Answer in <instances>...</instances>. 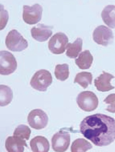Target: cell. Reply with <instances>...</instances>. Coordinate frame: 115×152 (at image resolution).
<instances>
[{"mask_svg": "<svg viewBox=\"0 0 115 152\" xmlns=\"http://www.w3.org/2000/svg\"><path fill=\"white\" fill-rule=\"evenodd\" d=\"M80 131L96 146H108L115 140V120L102 114L89 115L80 123Z\"/></svg>", "mask_w": 115, "mask_h": 152, "instance_id": "obj_1", "label": "cell"}, {"mask_svg": "<svg viewBox=\"0 0 115 152\" xmlns=\"http://www.w3.org/2000/svg\"><path fill=\"white\" fill-rule=\"evenodd\" d=\"M52 81L53 78L51 74L45 69H41L34 75L30 84L34 89L44 92L51 85Z\"/></svg>", "mask_w": 115, "mask_h": 152, "instance_id": "obj_2", "label": "cell"}, {"mask_svg": "<svg viewBox=\"0 0 115 152\" xmlns=\"http://www.w3.org/2000/svg\"><path fill=\"white\" fill-rule=\"evenodd\" d=\"M6 45L9 50L13 52H21L27 49L28 43L16 29L9 32L6 38Z\"/></svg>", "mask_w": 115, "mask_h": 152, "instance_id": "obj_3", "label": "cell"}, {"mask_svg": "<svg viewBox=\"0 0 115 152\" xmlns=\"http://www.w3.org/2000/svg\"><path fill=\"white\" fill-rule=\"evenodd\" d=\"M78 107L85 112H91L95 110L98 105V99L94 93L87 91L80 93L77 98Z\"/></svg>", "mask_w": 115, "mask_h": 152, "instance_id": "obj_4", "label": "cell"}, {"mask_svg": "<svg viewBox=\"0 0 115 152\" xmlns=\"http://www.w3.org/2000/svg\"><path fill=\"white\" fill-rule=\"evenodd\" d=\"M0 74L8 75L16 70L17 63L15 57L11 53L6 51L0 52Z\"/></svg>", "mask_w": 115, "mask_h": 152, "instance_id": "obj_5", "label": "cell"}, {"mask_svg": "<svg viewBox=\"0 0 115 152\" xmlns=\"http://www.w3.org/2000/svg\"><path fill=\"white\" fill-rule=\"evenodd\" d=\"M69 42L66 35L62 32L55 34L48 42L49 49L52 53L61 54L65 51Z\"/></svg>", "mask_w": 115, "mask_h": 152, "instance_id": "obj_6", "label": "cell"}, {"mask_svg": "<svg viewBox=\"0 0 115 152\" xmlns=\"http://www.w3.org/2000/svg\"><path fill=\"white\" fill-rule=\"evenodd\" d=\"M48 120L46 113L40 109L32 110L27 117L28 122L30 126L36 130L44 128L47 125Z\"/></svg>", "mask_w": 115, "mask_h": 152, "instance_id": "obj_7", "label": "cell"}, {"mask_svg": "<svg viewBox=\"0 0 115 152\" xmlns=\"http://www.w3.org/2000/svg\"><path fill=\"white\" fill-rule=\"evenodd\" d=\"M42 7L38 4L32 6H23V19L29 25H35L41 20Z\"/></svg>", "mask_w": 115, "mask_h": 152, "instance_id": "obj_8", "label": "cell"}, {"mask_svg": "<svg viewBox=\"0 0 115 152\" xmlns=\"http://www.w3.org/2000/svg\"><path fill=\"white\" fill-rule=\"evenodd\" d=\"M70 134L68 132L60 130L53 135L51 140L52 147L55 152L66 151L70 145Z\"/></svg>", "mask_w": 115, "mask_h": 152, "instance_id": "obj_9", "label": "cell"}, {"mask_svg": "<svg viewBox=\"0 0 115 152\" xmlns=\"http://www.w3.org/2000/svg\"><path fill=\"white\" fill-rule=\"evenodd\" d=\"M93 39L97 44L106 46L112 42L114 39L111 29L103 25L97 27L93 33Z\"/></svg>", "mask_w": 115, "mask_h": 152, "instance_id": "obj_10", "label": "cell"}, {"mask_svg": "<svg viewBox=\"0 0 115 152\" xmlns=\"http://www.w3.org/2000/svg\"><path fill=\"white\" fill-rule=\"evenodd\" d=\"M53 28V27L45 26L44 24H38L31 29V35L35 40L43 42L47 40L52 35Z\"/></svg>", "mask_w": 115, "mask_h": 152, "instance_id": "obj_11", "label": "cell"}, {"mask_svg": "<svg viewBox=\"0 0 115 152\" xmlns=\"http://www.w3.org/2000/svg\"><path fill=\"white\" fill-rule=\"evenodd\" d=\"M5 147L9 152H23L24 147H27L26 140L18 136H9L6 140Z\"/></svg>", "mask_w": 115, "mask_h": 152, "instance_id": "obj_12", "label": "cell"}, {"mask_svg": "<svg viewBox=\"0 0 115 152\" xmlns=\"http://www.w3.org/2000/svg\"><path fill=\"white\" fill-rule=\"evenodd\" d=\"M102 72L100 76L95 79L94 85L97 89L102 92H108L114 89L115 87L111 86L110 82L115 77L106 72Z\"/></svg>", "mask_w": 115, "mask_h": 152, "instance_id": "obj_13", "label": "cell"}, {"mask_svg": "<svg viewBox=\"0 0 115 152\" xmlns=\"http://www.w3.org/2000/svg\"><path fill=\"white\" fill-rule=\"evenodd\" d=\"M30 146L34 152H48L49 149V143L43 136H37L31 140Z\"/></svg>", "mask_w": 115, "mask_h": 152, "instance_id": "obj_14", "label": "cell"}, {"mask_svg": "<svg viewBox=\"0 0 115 152\" xmlns=\"http://www.w3.org/2000/svg\"><path fill=\"white\" fill-rule=\"evenodd\" d=\"M101 16L105 24L111 28H115V6H106L101 14Z\"/></svg>", "mask_w": 115, "mask_h": 152, "instance_id": "obj_15", "label": "cell"}, {"mask_svg": "<svg viewBox=\"0 0 115 152\" xmlns=\"http://www.w3.org/2000/svg\"><path fill=\"white\" fill-rule=\"evenodd\" d=\"M93 56L89 50H85L79 54L78 58L75 60V63L81 69H87L90 68L93 63Z\"/></svg>", "mask_w": 115, "mask_h": 152, "instance_id": "obj_16", "label": "cell"}, {"mask_svg": "<svg viewBox=\"0 0 115 152\" xmlns=\"http://www.w3.org/2000/svg\"><path fill=\"white\" fill-rule=\"evenodd\" d=\"M83 40L80 38H77L74 43H69L67 45L66 54L71 58H76L82 50Z\"/></svg>", "mask_w": 115, "mask_h": 152, "instance_id": "obj_17", "label": "cell"}, {"mask_svg": "<svg viewBox=\"0 0 115 152\" xmlns=\"http://www.w3.org/2000/svg\"><path fill=\"white\" fill-rule=\"evenodd\" d=\"M0 90V105L1 107L6 106L10 104L13 100V91L9 87L5 85H1Z\"/></svg>", "mask_w": 115, "mask_h": 152, "instance_id": "obj_18", "label": "cell"}, {"mask_svg": "<svg viewBox=\"0 0 115 152\" xmlns=\"http://www.w3.org/2000/svg\"><path fill=\"white\" fill-rule=\"evenodd\" d=\"M93 75L88 72H82L76 75L74 83H78L84 88H86L89 85H91Z\"/></svg>", "mask_w": 115, "mask_h": 152, "instance_id": "obj_19", "label": "cell"}, {"mask_svg": "<svg viewBox=\"0 0 115 152\" xmlns=\"http://www.w3.org/2000/svg\"><path fill=\"white\" fill-rule=\"evenodd\" d=\"M91 144L84 139H77L73 142L71 147L72 152H86L91 149Z\"/></svg>", "mask_w": 115, "mask_h": 152, "instance_id": "obj_20", "label": "cell"}, {"mask_svg": "<svg viewBox=\"0 0 115 152\" xmlns=\"http://www.w3.org/2000/svg\"><path fill=\"white\" fill-rule=\"evenodd\" d=\"M55 75L57 80L62 81L67 80L69 75V65L67 64L56 65L55 69Z\"/></svg>", "mask_w": 115, "mask_h": 152, "instance_id": "obj_21", "label": "cell"}, {"mask_svg": "<svg viewBox=\"0 0 115 152\" xmlns=\"http://www.w3.org/2000/svg\"><path fill=\"white\" fill-rule=\"evenodd\" d=\"M31 131L28 126L20 125L15 130L13 136H18L24 140H29Z\"/></svg>", "mask_w": 115, "mask_h": 152, "instance_id": "obj_22", "label": "cell"}, {"mask_svg": "<svg viewBox=\"0 0 115 152\" xmlns=\"http://www.w3.org/2000/svg\"><path fill=\"white\" fill-rule=\"evenodd\" d=\"M104 102L107 104H109L106 110L110 113H115V94H112L107 96Z\"/></svg>", "mask_w": 115, "mask_h": 152, "instance_id": "obj_23", "label": "cell"}, {"mask_svg": "<svg viewBox=\"0 0 115 152\" xmlns=\"http://www.w3.org/2000/svg\"><path fill=\"white\" fill-rule=\"evenodd\" d=\"M1 30H2L7 23L9 15L7 11L5 10L3 7H2V5H1Z\"/></svg>", "mask_w": 115, "mask_h": 152, "instance_id": "obj_24", "label": "cell"}]
</instances>
